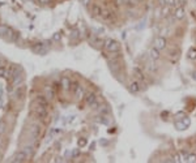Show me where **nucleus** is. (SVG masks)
<instances>
[{
    "instance_id": "1",
    "label": "nucleus",
    "mask_w": 196,
    "mask_h": 163,
    "mask_svg": "<svg viewBox=\"0 0 196 163\" xmlns=\"http://www.w3.org/2000/svg\"><path fill=\"white\" fill-rule=\"evenodd\" d=\"M105 50L109 52H119L120 51V45L119 42H116L115 39H107L105 42Z\"/></svg>"
},
{
    "instance_id": "2",
    "label": "nucleus",
    "mask_w": 196,
    "mask_h": 163,
    "mask_svg": "<svg viewBox=\"0 0 196 163\" xmlns=\"http://www.w3.org/2000/svg\"><path fill=\"white\" fill-rule=\"evenodd\" d=\"M166 46H167V39L165 37H157L154 39V47H156V48H158L159 51L165 50Z\"/></svg>"
},
{
    "instance_id": "3",
    "label": "nucleus",
    "mask_w": 196,
    "mask_h": 163,
    "mask_svg": "<svg viewBox=\"0 0 196 163\" xmlns=\"http://www.w3.org/2000/svg\"><path fill=\"white\" fill-rule=\"evenodd\" d=\"M34 111H35V114H37L41 119H45L46 116H47V108L43 107V106H41V104H38V103H37V106L34 107Z\"/></svg>"
},
{
    "instance_id": "4",
    "label": "nucleus",
    "mask_w": 196,
    "mask_h": 163,
    "mask_svg": "<svg viewBox=\"0 0 196 163\" xmlns=\"http://www.w3.org/2000/svg\"><path fill=\"white\" fill-rule=\"evenodd\" d=\"M184 16H186V8L184 7H177L175 10H174V17L177 20H183Z\"/></svg>"
},
{
    "instance_id": "5",
    "label": "nucleus",
    "mask_w": 196,
    "mask_h": 163,
    "mask_svg": "<svg viewBox=\"0 0 196 163\" xmlns=\"http://www.w3.org/2000/svg\"><path fill=\"white\" fill-rule=\"evenodd\" d=\"M28 159V154L25 153V151H20V153H17L15 157H13L12 162H25Z\"/></svg>"
},
{
    "instance_id": "6",
    "label": "nucleus",
    "mask_w": 196,
    "mask_h": 163,
    "mask_svg": "<svg viewBox=\"0 0 196 163\" xmlns=\"http://www.w3.org/2000/svg\"><path fill=\"white\" fill-rule=\"evenodd\" d=\"M95 99H97V97H95L94 93H89V94H86V97H85V102H86L89 106H94Z\"/></svg>"
},
{
    "instance_id": "7",
    "label": "nucleus",
    "mask_w": 196,
    "mask_h": 163,
    "mask_svg": "<svg viewBox=\"0 0 196 163\" xmlns=\"http://www.w3.org/2000/svg\"><path fill=\"white\" fill-rule=\"evenodd\" d=\"M149 55H151L152 60H158L161 57V54H159V50L156 48V47H152L151 51H149Z\"/></svg>"
},
{
    "instance_id": "8",
    "label": "nucleus",
    "mask_w": 196,
    "mask_h": 163,
    "mask_svg": "<svg viewBox=\"0 0 196 163\" xmlns=\"http://www.w3.org/2000/svg\"><path fill=\"white\" fill-rule=\"evenodd\" d=\"M37 103L41 104V106H43L47 108L48 107V100H47V97H43V95H38L37 97Z\"/></svg>"
},
{
    "instance_id": "9",
    "label": "nucleus",
    "mask_w": 196,
    "mask_h": 163,
    "mask_svg": "<svg viewBox=\"0 0 196 163\" xmlns=\"http://www.w3.org/2000/svg\"><path fill=\"white\" fill-rule=\"evenodd\" d=\"M130 89H131V92H132V93H139L141 90V88H140V85H139L137 81H132V82H131Z\"/></svg>"
},
{
    "instance_id": "10",
    "label": "nucleus",
    "mask_w": 196,
    "mask_h": 163,
    "mask_svg": "<svg viewBox=\"0 0 196 163\" xmlns=\"http://www.w3.org/2000/svg\"><path fill=\"white\" fill-rule=\"evenodd\" d=\"M60 86H63L64 89H69L71 88V80L68 77H63L60 80Z\"/></svg>"
},
{
    "instance_id": "11",
    "label": "nucleus",
    "mask_w": 196,
    "mask_h": 163,
    "mask_svg": "<svg viewBox=\"0 0 196 163\" xmlns=\"http://www.w3.org/2000/svg\"><path fill=\"white\" fill-rule=\"evenodd\" d=\"M92 12H93L94 16H102L103 10H102V8H101V7H99L98 4H94L93 8H92Z\"/></svg>"
},
{
    "instance_id": "12",
    "label": "nucleus",
    "mask_w": 196,
    "mask_h": 163,
    "mask_svg": "<svg viewBox=\"0 0 196 163\" xmlns=\"http://www.w3.org/2000/svg\"><path fill=\"white\" fill-rule=\"evenodd\" d=\"M31 135H33L34 137H39V133H41V127L39 125H33L30 129Z\"/></svg>"
},
{
    "instance_id": "13",
    "label": "nucleus",
    "mask_w": 196,
    "mask_h": 163,
    "mask_svg": "<svg viewBox=\"0 0 196 163\" xmlns=\"http://www.w3.org/2000/svg\"><path fill=\"white\" fill-rule=\"evenodd\" d=\"M187 56H188V59L190 60H196V48L195 47H191V48L188 50Z\"/></svg>"
},
{
    "instance_id": "14",
    "label": "nucleus",
    "mask_w": 196,
    "mask_h": 163,
    "mask_svg": "<svg viewBox=\"0 0 196 163\" xmlns=\"http://www.w3.org/2000/svg\"><path fill=\"white\" fill-rule=\"evenodd\" d=\"M133 74H136V77L139 80H144V74H142V72L140 71V68H133Z\"/></svg>"
},
{
    "instance_id": "15",
    "label": "nucleus",
    "mask_w": 196,
    "mask_h": 163,
    "mask_svg": "<svg viewBox=\"0 0 196 163\" xmlns=\"http://www.w3.org/2000/svg\"><path fill=\"white\" fill-rule=\"evenodd\" d=\"M78 88H80V84H78V82H76V81H75V82H71V88H69V90H71L72 93H76Z\"/></svg>"
},
{
    "instance_id": "16",
    "label": "nucleus",
    "mask_w": 196,
    "mask_h": 163,
    "mask_svg": "<svg viewBox=\"0 0 196 163\" xmlns=\"http://www.w3.org/2000/svg\"><path fill=\"white\" fill-rule=\"evenodd\" d=\"M188 163H195L196 162V153H191V154H188V157H187V161Z\"/></svg>"
},
{
    "instance_id": "17",
    "label": "nucleus",
    "mask_w": 196,
    "mask_h": 163,
    "mask_svg": "<svg viewBox=\"0 0 196 163\" xmlns=\"http://www.w3.org/2000/svg\"><path fill=\"white\" fill-rule=\"evenodd\" d=\"M8 31H9L8 26H5V25H0V35H4V34H7Z\"/></svg>"
},
{
    "instance_id": "18",
    "label": "nucleus",
    "mask_w": 196,
    "mask_h": 163,
    "mask_svg": "<svg viewBox=\"0 0 196 163\" xmlns=\"http://www.w3.org/2000/svg\"><path fill=\"white\" fill-rule=\"evenodd\" d=\"M75 94H76V95H77V98H78V99H81V98H84V89H83V88H81V86H80V88L77 89V92L75 93Z\"/></svg>"
},
{
    "instance_id": "19",
    "label": "nucleus",
    "mask_w": 196,
    "mask_h": 163,
    "mask_svg": "<svg viewBox=\"0 0 196 163\" xmlns=\"http://www.w3.org/2000/svg\"><path fill=\"white\" fill-rule=\"evenodd\" d=\"M179 157H180V162H186L188 154L186 153V151H179Z\"/></svg>"
},
{
    "instance_id": "20",
    "label": "nucleus",
    "mask_w": 196,
    "mask_h": 163,
    "mask_svg": "<svg viewBox=\"0 0 196 163\" xmlns=\"http://www.w3.org/2000/svg\"><path fill=\"white\" fill-rule=\"evenodd\" d=\"M165 3L169 7H178V0H165Z\"/></svg>"
},
{
    "instance_id": "21",
    "label": "nucleus",
    "mask_w": 196,
    "mask_h": 163,
    "mask_svg": "<svg viewBox=\"0 0 196 163\" xmlns=\"http://www.w3.org/2000/svg\"><path fill=\"white\" fill-rule=\"evenodd\" d=\"M111 14H113V13H110L109 10H105V12L102 13V17H103L105 20H110V19H111Z\"/></svg>"
},
{
    "instance_id": "22",
    "label": "nucleus",
    "mask_w": 196,
    "mask_h": 163,
    "mask_svg": "<svg viewBox=\"0 0 196 163\" xmlns=\"http://www.w3.org/2000/svg\"><path fill=\"white\" fill-rule=\"evenodd\" d=\"M46 93H47V95H46V97H47V98H50V99H51V98H54V92H52V89L51 88H47V89H46Z\"/></svg>"
},
{
    "instance_id": "23",
    "label": "nucleus",
    "mask_w": 196,
    "mask_h": 163,
    "mask_svg": "<svg viewBox=\"0 0 196 163\" xmlns=\"http://www.w3.org/2000/svg\"><path fill=\"white\" fill-rule=\"evenodd\" d=\"M173 162H180L179 153H177V154H174V155H173Z\"/></svg>"
},
{
    "instance_id": "24",
    "label": "nucleus",
    "mask_w": 196,
    "mask_h": 163,
    "mask_svg": "<svg viewBox=\"0 0 196 163\" xmlns=\"http://www.w3.org/2000/svg\"><path fill=\"white\" fill-rule=\"evenodd\" d=\"M187 4V0H178V7H184Z\"/></svg>"
},
{
    "instance_id": "25",
    "label": "nucleus",
    "mask_w": 196,
    "mask_h": 163,
    "mask_svg": "<svg viewBox=\"0 0 196 163\" xmlns=\"http://www.w3.org/2000/svg\"><path fill=\"white\" fill-rule=\"evenodd\" d=\"M4 127H5V123L4 121H0V133L4 132Z\"/></svg>"
},
{
    "instance_id": "26",
    "label": "nucleus",
    "mask_w": 196,
    "mask_h": 163,
    "mask_svg": "<svg viewBox=\"0 0 196 163\" xmlns=\"http://www.w3.org/2000/svg\"><path fill=\"white\" fill-rule=\"evenodd\" d=\"M5 68H3V67H0V76H4L5 74Z\"/></svg>"
},
{
    "instance_id": "27",
    "label": "nucleus",
    "mask_w": 196,
    "mask_h": 163,
    "mask_svg": "<svg viewBox=\"0 0 196 163\" xmlns=\"http://www.w3.org/2000/svg\"><path fill=\"white\" fill-rule=\"evenodd\" d=\"M85 144H86V141H85L84 138L83 140H78V145H80V146H84Z\"/></svg>"
},
{
    "instance_id": "28",
    "label": "nucleus",
    "mask_w": 196,
    "mask_h": 163,
    "mask_svg": "<svg viewBox=\"0 0 196 163\" xmlns=\"http://www.w3.org/2000/svg\"><path fill=\"white\" fill-rule=\"evenodd\" d=\"M39 3H43V4H47V3H50L51 0H38Z\"/></svg>"
},
{
    "instance_id": "29",
    "label": "nucleus",
    "mask_w": 196,
    "mask_h": 163,
    "mask_svg": "<svg viewBox=\"0 0 196 163\" xmlns=\"http://www.w3.org/2000/svg\"><path fill=\"white\" fill-rule=\"evenodd\" d=\"M83 3H84L85 5H88L89 4V0H83Z\"/></svg>"
},
{
    "instance_id": "30",
    "label": "nucleus",
    "mask_w": 196,
    "mask_h": 163,
    "mask_svg": "<svg viewBox=\"0 0 196 163\" xmlns=\"http://www.w3.org/2000/svg\"><path fill=\"white\" fill-rule=\"evenodd\" d=\"M194 78H195V80H196V73H194Z\"/></svg>"
},
{
    "instance_id": "31",
    "label": "nucleus",
    "mask_w": 196,
    "mask_h": 163,
    "mask_svg": "<svg viewBox=\"0 0 196 163\" xmlns=\"http://www.w3.org/2000/svg\"><path fill=\"white\" fill-rule=\"evenodd\" d=\"M195 153H196V150H195Z\"/></svg>"
}]
</instances>
